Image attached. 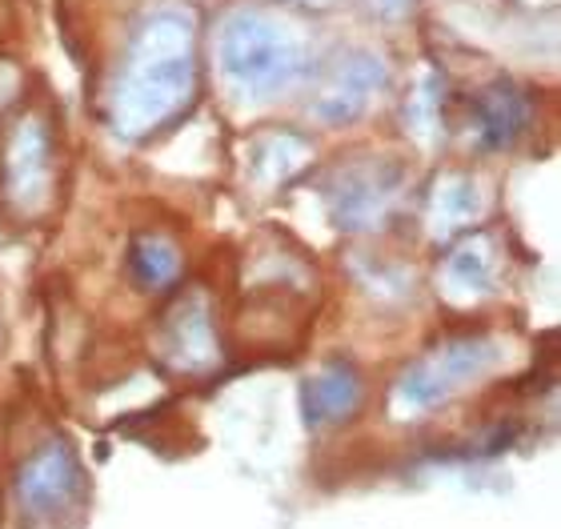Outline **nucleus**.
I'll return each instance as SVG.
<instances>
[{
    "label": "nucleus",
    "mask_w": 561,
    "mask_h": 529,
    "mask_svg": "<svg viewBox=\"0 0 561 529\" xmlns=\"http://www.w3.org/2000/svg\"><path fill=\"white\" fill-rule=\"evenodd\" d=\"M221 65L229 77L253 84V89H273L297 69L289 41L261 16H233L221 33Z\"/></svg>",
    "instance_id": "obj_1"
}]
</instances>
